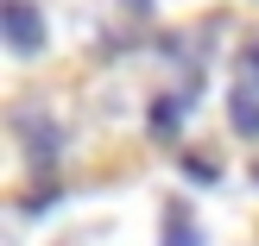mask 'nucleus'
Listing matches in <instances>:
<instances>
[{"instance_id": "f257e3e1", "label": "nucleus", "mask_w": 259, "mask_h": 246, "mask_svg": "<svg viewBox=\"0 0 259 246\" xmlns=\"http://www.w3.org/2000/svg\"><path fill=\"white\" fill-rule=\"evenodd\" d=\"M13 133L25 139V152H32L38 171H51V164H57V152H63V126H57V120H45L38 108H19V114H13Z\"/></svg>"}, {"instance_id": "f03ea898", "label": "nucleus", "mask_w": 259, "mask_h": 246, "mask_svg": "<svg viewBox=\"0 0 259 246\" xmlns=\"http://www.w3.org/2000/svg\"><path fill=\"white\" fill-rule=\"evenodd\" d=\"M0 32H7V44L19 51V57H38V51H45V19H38L32 0H7V7H0Z\"/></svg>"}, {"instance_id": "7ed1b4c3", "label": "nucleus", "mask_w": 259, "mask_h": 246, "mask_svg": "<svg viewBox=\"0 0 259 246\" xmlns=\"http://www.w3.org/2000/svg\"><path fill=\"white\" fill-rule=\"evenodd\" d=\"M184 101H190V95H158V101L146 108V133H152V139H177V133H184Z\"/></svg>"}, {"instance_id": "20e7f679", "label": "nucleus", "mask_w": 259, "mask_h": 246, "mask_svg": "<svg viewBox=\"0 0 259 246\" xmlns=\"http://www.w3.org/2000/svg\"><path fill=\"white\" fill-rule=\"evenodd\" d=\"M228 126H234L240 139H259V95H253L247 82H240L234 95H228Z\"/></svg>"}, {"instance_id": "39448f33", "label": "nucleus", "mask_w": 259, "mask_h": 246, "mask_svg": "<svg viewBox=\"0 0 259 246\" xmlns=\"http://www.w3.org/2000/svg\"><path fill=\"white\" fill-rule=\"evenodd\" d=\"M164 246H202V234H196V221H190L184 202H171V209H164Z\"/></svg>"}, {"instance_id": "423d86ee", "label": "nucleus", "mask_w": 259, "mask_h": 246, "mask_svg": "<svg viewBox=\"0 0 259 246\" xmlns=\"http://www.w3.org/2000/svg\"><path fill=\"white\" fill-rule=\"evenodd\" d=\"M184 177L190 183H215L222 171H215V158H184Z\"/></svg>"}, {"instance_id": "0eeeda50", "label": "nucleus", "mask_w": 259, "mask_h": 246, "mask_svg": "<svg viewBox=\"0 0 259 246\" xmlns=\"http://www.w3.org/2000/svg\"><path fill=\"white\" fill-rule=\"evenodd\" d=\"M240 63H247V76H259V38H253L247 51H240Z\"/></svg>"}, {"instance_id": "6e6552de", "label": "nucleus", "mask_w": 259, "mask_h": 246, "mask_svg": "<svg viewBox=\"0 0 259 246\" xmlns=\"http://www.w3.org/2000/svg\"><path fill=\"white\" fill-rule=\"evenodd\" d=\"M126 7H133V13H152V0H126Z\"/></svg>"}, {"instance_id": "1a4fd4ad", "label": "nucleus", "mask_w": 259, "mask_h": 246, "mask_svg": "<svg viewBox=\"0 0 259 246\" xmlns=\"http://www.w3.org/2000/svg\"><path fill=\"white\" fill-rule=\"evenodd\" d=\"M253 183H259V171H253Z\"/></svg>"}]
</instances>
